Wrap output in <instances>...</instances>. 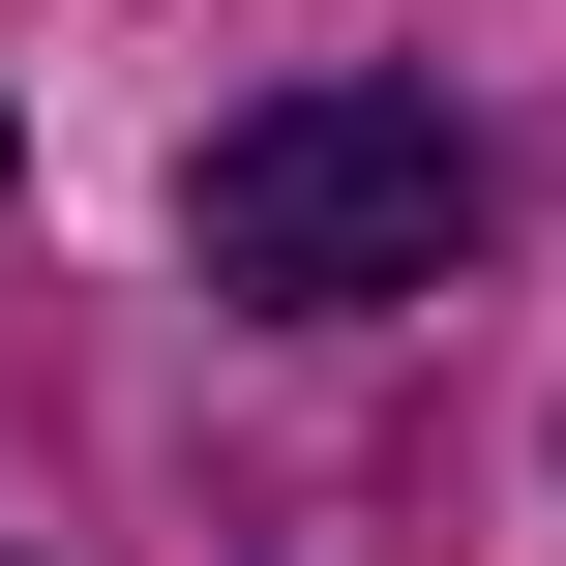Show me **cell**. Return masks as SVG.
<instances>
[{
  "mask_svg": "<svg viewBox=\"0 0 566 566\" xmlns=\"http://www.w3.org/2000/svg\"><path fill=\"white\" fill-rule=\"evenodd\" d=\"M179 269L269 298V328H388V298L478 269V119H448V90H269V119H209Z\"/></svg>",
  "mask_w": 566,
  "mask_h": 566,
  "instance_id": "cell-1",
  "label": "cell"
}]
</instances>
